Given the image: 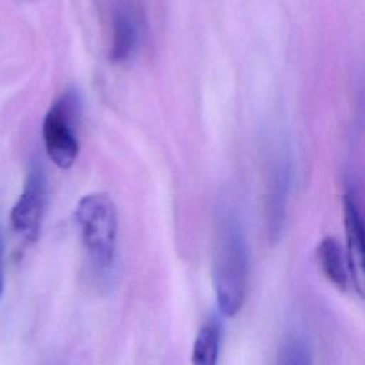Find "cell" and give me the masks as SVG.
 <instances>
[{
  "instance_id": "1",
  "label": "cell",
  "mask_w": 365,
  "mask_h": 365,
  "mask_svg": "<svg viewBox=\"0 0 365 365\" xmlns=\"http://www.w3.org/2000/svg\"><path fill=\"white\" fill-rule=\"evenodd\" d=\"M248 244L237 212H227L218 224L212 250V287L218 309L234 317L244 305L248 289Z\"/></svg>"
},
{
  "instance_id": "4",
  "label": "cell",
  "mask_w": 365,
  "mask_h": 365,
  "mask_svg": "<svg viewBox=\"0 0 365 365\" xmlns=\"http://www.w3.org/2000/svg\"><path fill=\"white\" fill-rule=\"evenodd\" d=\"M46 202V173L40 163H33L26 177L23 190L10 211L11 228L29 242H34L40 235Z\"/></svg>"
},
{
  "instance_id": "10",
  "label": "cell",
  "mask_w": 365,
  "mask_h": 365,
  "mask_svg": "<svg viewBox=\"0 0 365 365\" xmlns=\"http://www.w3.org/2000/svg\"><path fill=\"white\" fill-rule=\"evenodd\" d=\"M277 365H311V354L305 341L297 335H288L279 345Z\"/></svg>"
},
{
  "instance_id": "7",
  "label": "cell",
  "mask_w": 365,
  "mask_h": 365,
  "mask_svg": "<svg viewBox=\"0 0 365 365\" xmlns=\"http://www.w3.org/2000/svg\"><path fill=\"white\" fill-rule=\"evenodd\" d=\"M344 225H345V255L351 284L359 295L364 294V222L355 197L351 192L344 195Z\"/></svg>"
},
{
  "instance_id": "9",
  "label": "cell",
  "mask_w": 365,
  "mask_h": 365,
  "mask_svg": "<svg viewBox=\"0 0 365 365\" xmlns=\"http://www.w3.org/2000/svg\"><path fill=\"white\" fill-rule=\"evenodd\" d=\"M222 328L217 318L207 319L198 329L191 349L192 365H218Z\"/></svg>"
},
{
  "instance_id": "11",
  "label": "cell",
  "mask_w": 365,
  "mask_h": 365,
  "mask_svg": "<svg viewBox=\"0 0 365 365\" xmlns=\"http://www.w3.org/2000/svg\"><path fill=\"white\" fill-rule=\"evenodd\" d=\"M4 292V240L0 228V299Z\"/></svg>"
},
{
  "instance_id": "6",
  "label": "cell",
  "mask_w": 365,
  "mask_h": 365,
  "mask_svg": "<svg viewBox=\"0 0 365 365\" xmlns=\"http://www.w3.org/2000/svg\"><path fill=\"white\" fill-rule=\"evenodd\" d=\"M143 16L130 0L115 4L111 17L110 60L113 63L128 61L138 50L143 37Z\"/></svg>"
},
{
  "instance_id": "2",
  "label": "cell",
  "mask_w": 365,
  "mask_h": 365,
  "mask_svg": "<svg viewBox=\"0 0 365 365\" xmlns=\"http://www.w3.org/2000/svg\"><path fill=\"white\" fill-rule=\"evenodd\" d=\"M74 217L91 274L101 285L111 282L118 238L115 204L106 192H91L78 200Z\"/></svg>"
},
{
  "instance_id": "5",
  "label": "cell",
  "mask_w": 365,
  "mask_h": 365,
  "mask_svg": "<svg viewBox=\"0 0 365 365\" xmlns=\"http://www.w3.org/2000/svg\"><path fill=\"white\" fill-rule=\"evenodd\" d=\"M292 175L294 165L291 153L287 147H282L272 158L267 182L265 224L267 234L271 242L279 241L284 234L288 215Z\"/></svg>"
},
{
  "instance_id": "8",
  "label": "cell",
  "mask_w": 365,
  "mask_h": 365,
  "mask_svg": "<svg viewBox=\"0 0 365 365\" xmlns=\"http://www.w3.org/2000/svg\"><path fill=\"white\" fill-rule=\"evenodd\" d=\"M319 269L338 289L345 291L351 285V277L345 251L335 237H325L317 250Z\"/></svg>"
},
{
  "instance_id": "3",
  "label": "cell",
  "mask_w": 365,
  "mask_h": 365,
  "mask_svg": "<svg viewBox=\"0 0 365 365\" xmlns=\"http://www.w3.org/2000/svg\"><path fill=\"white\" fill-rule=\"evenodd\" d=\"M80 97L73 88L64 91L48 108L43 120V141L48 158L63 170L70 168L78 155L76 133L80 115Z\"/></svg>"
}]
</instances>
